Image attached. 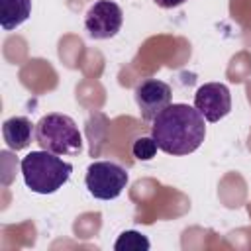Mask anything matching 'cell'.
I'll list each match as a JSON object with an SVG mask.
<instances>
[{"label": "cell", "instance_id": "8", "mask_svg": "<svg viewBox=\"0 0 251 251\" xmlns=\"http://www.w3.org/2000/svg\"><path fill=\"white\" fill-rule=\"evenodd\" d=\"M2 135L12 151H22L31 143V135H35V127L25 116H14L2 124Z\"/></svg>", "mask_w": 251, "mask_h": 251}, {"label": "cell", "instance_id": "1", "mask_svg": "<svg viewBox=\"0 0 251 251\" xmlns=\"http://www.w3.org/2000/svg\"><path fill=\"white\" fill-rule=\"evenodd\" d=\"M151 135L167 155H188L206 137L204 116L188 104H169L153 118Z\"/></svg>", "mask_w": 251, "mask_h": 251}, {"label": "cell", "instance_id": "3", "mask_svg": "<svg viewBox=\"0 0 251 251\" xmlns=\"http://www.w3.org/2000/svg\"><path fill=\"white\" fill-rule=\"evenodd\" d=\"M35 141L41 149L55 155H78L82 135L75 120L67 114H47L35 124Z\"/></svg>", "mask_w": 251, "mask_h": 251}, {"label": "cell", "instance_id": "10", "mask_svg": "<svg viewBox=\"0 0 251 251\" xmlns=\"http://www.w3.org/2000/svg\"><path fill=\"white\" fill-rule=\"evenodd\" d=\"M149 247H151L149 239L143 233L133 231V229H127V231L120 233V237L114 243L116 251H147Z\"/></svg>", "mask_w": 251, "mask_h": 251}, {"label": "cell", "instance_id": "7", "mask_svg": "<svg viewBox=\"0 0 251 251\" xmlns=\"http://www.w3.org/2000/svg\"><path fill=\"white\" fill-rule=\"evenodd\" d=\"M135 102L139 106L141 118L153 122V118L171 104V86L157 78H145L135 86Z\"/></svg>", "mask_w": 251, "mask_h": 251}, {"label": "cell", "instance_id": "12", "mask_svg": "<svg viewBox=\"0 0 251 251\" xmlns=\"http://www.w3.org/2000/svg\"><path fill=\"white\" fill-rule=\"evenodd\" d=\"M159 8H176V6H182L186 0H153Z\"/></svg>", "mask_w": 251, "mask_h": 251}, {"label": "cell", "instance_id": "9", "mask_svg": "<svg viewBox=\"0 0 251 251\" xmlns=\"http://www.w3.org/2000/svg\"><path fill=\"white\" fill-rule=\"evenodd\" d=\"M31 14V0H0V25L10 31L22 25Z\"/></svg>", "mask_w": 251, "mask_h": 251}, {"label": "cell", "instance_id": "6", "mask_svg": "<svg viewBox=\"0 0 251 251\" xmlns=\"http://www.w3.org/2000/svg\"><path fill=\"white\" fill-rule=\"evenodd\" d=\"M194 108L204 116L206 122L214 124L231 112L229 88L222 82H206L194 94Z\"/></svg>", "mask_w": 251, "mask_h": 251}, {"label": "cell", "instance_id": "4", "mask_svg": "<svg viewBox=\"0 0 251 251\" xmlns=\"http://www.w3.org/2000/svg\"><path fill=\"white\" fill-rule=\"evenodd\" d=\"M127 171L112 161H94L86 169L84 184L98 200H114L127 184Z\"/></svg>", "mask_w": 251, "mask_h": 251}, {"label": "cell", "instance_id": "5", "mask_svg": "<svg viewBox=\"0 0 251 251\" xmlns=\"http://www.w3.org/2000/svg\"><path fill=\"white\" fill-rule=\"evenodd\" d=\"M124 22L122 8L112 0H98L94 2L86 16H84V27L92 39H110L114 37Z\"/></svg>", "mask_w": 251, "mask_h": 251}, {"label": "cell", "instance_id": "2", "mask_svg": "<svg viewBox=\"0 0 251 251\" xmlns=\"http://www.w3.org/2000/svg\"><path fill=\"white\" fill-rule=\"evenodd\" d=\"M20 169H22L25 186L37 194L57 192L71 178V173H73L71 163L63 161L59 155L49 153L45 149L27 153L22 159Z\"/></svg>", "mask_w": 251, "mask_h": 251}, {"label": "cell", "instance_id": "11", "mask_svg": "<svg viewBox=\"0 0 251 251\" xmlns=\"http://www.w3.org/2000/svg\"><path fill=\"white\" fill-rule=\"evenodd\" d=\"M157 149H159V147H157V141L153 139V135H151V137L141 135V137H137V139L133 141V145H131V153H133V157L139 159V161H151V159L155 157Z\"/></svg>", "mask_w": 251, "mask_h": 251}]
</instances>
